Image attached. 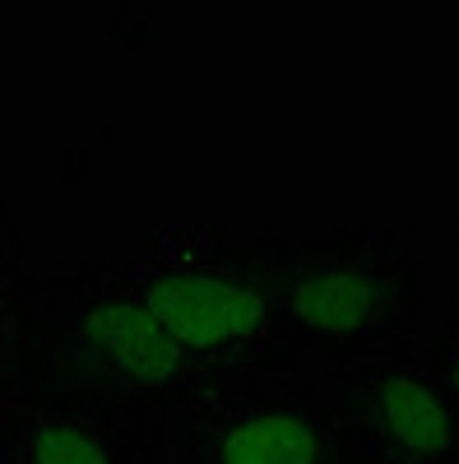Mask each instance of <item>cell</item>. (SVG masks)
<instances>
[{"label": "cell", "mask_w": 459, "mask_h": 464, "mask_svg": "<svg viewBox=\"0 0 459 464\" xmlns=\"http://www.w3.org/2000/svg\"><path fill=\"white\" fill-rule=\"evenodd\" d=\"M209 391V376L139 297L130 256L56 265L37 279V348L19 400L148 428Z\"/></svg>", "instance_id": "1"}, {"label": "cell", "mask_w": 459, "mask_h": 464, "mask_svg": "<svg viewBox=\"0 0 459 464\" xmlns=\"http://www.w3.org/2000/svg\"><path fill=\"white\" fill-rule=\"evenodd\" d=\"M288 242H233L214 218L167 223L130 260L148 312L186 348L209 385L246 376H297L301 348L279 306V265Z\"/></svg>", "instance_id": "2"}, {"label": "cell", "mask_w": 459, "mask_h": 464, "mask_svg": "<svg viewBox=\"0 0 459 464\" xmlns=\"http://www.w3.org/2000/svg\"><path fill=\"white\" fill-rule=\"evenodd\" d=\"M279 306L301 353L349 372L404 358L427 312L423 256L404 227H343L283 251Z\"/></svg>", "instance_id": "3"}, {"label": "cell", "mask_w": 459, "mask_h": 464, "mask_svg": "<svg viewBox=\"0 0 459 464\" xmlns=\"http://www.w3.org/2000/svg\"><path fill=\"white\" fill-rule=\"evenodd\" d=\"M181 464H367L330 404L292 391V376L214 385L181 409Z\"/></svg>", "instance_id": "4"}, {"label": "cell", "mask_w": 459, "mask_h": 464, "mask_svg": "<svg viewBox=\"0 0 459 464\" xmlns=\"http://www.w3.org/2000/svg\"><path fill=\"white\" fill-rule=\"evenodd\" d=\"M367 464H459V395L408 358L339 372L330 400Z\"/></svg>", "instance_id": "5"}, {"label": "cell", "mask_w": 459, "mask_h": 464, "mask_svg": "<svg viewBox=\"0 0 459 464\" xmlns=\"http://www.w3.org/2000/svg\"><path fill=\"white\" fill-rule=\"evenodd\" d=\"M0 464H148V446L126 418L14 400L0 409Z\"/></svg>", "instance_id": "6"}, {"label": "cell", "mask_w": 459, "mask_h": 464, "mask_svg": "<svg viewBox=\"0 0 459 464\" xmlns=\"http://www.w3.org/2000/svg\"><path fill=\"white\" fill-rule=\"evenodd\" d=\"M37 348V275H28L14 205L0 186V409L24 395Z\"/></svg>", "instance_id": "7"}, {"label": "cell", "mask_w": 459, "mask_h": 464, "mask_svg": "<svg viewBox=\"0 0 459 464\" xmlns=\"http://www.w3.org/2000/svg\"><path fill=\"white\" fill-rule=\"evenodd\" d=\"M450 395H459V321L454 325H445V334L432 343V353H427V362H423Z\"/></svg>", "instance_id": "8"}, {"label": "cell", "mask_w": 459, "mask_h": 464, "mask_svg": "<svg viewBox=\"0 0 459 464\" xmlns=\"http://www.w3.org/2000/svg\"><path fill=\"white\" fill-rule=\"evenodd\" d=\"M454 251H459V223H454Z\"/></svg>", "instance_id": "9"}]
</instances>
